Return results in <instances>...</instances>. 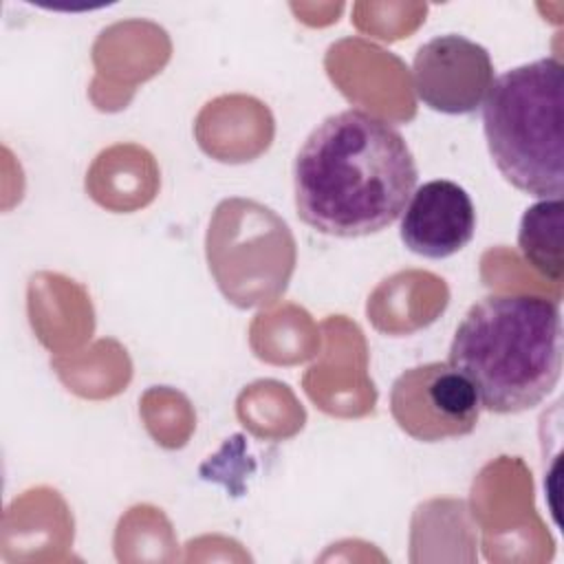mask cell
I'll return each instance as SVG.
<instances>
[{
    "label": "cell",
    "mask_w": 564,
    "mask_h": 564,
    "mask_svg": "<svg viewBox=\"0 0 564 564\" xmlns=\"http://www.w3.org/2000/svg\"><path fill=\"white\" fill-rule=\"evenodd\" d=\"M416 181L419 167L405 137L361 108L322 119L293 161L297 216L335 238L388 229L403 214Z\"/></svg>",
    "instance_id": "1"
},
{
    "label": "cell",
    "mask_w": 564,
    "mask_h": 564,
    "mask_svg": "<svg viewBox=\"0 0 564 564\" xmlns=\"http://www.w3.org/2000/svg\"><path fill=\"white\" fill-rule=\"evenodd\" d=\"M447 364L474 388L480 408L518 414L540 405L562 375L560 302L533 293H491L469 306Z\"/></svg>",
    "instance_id": "2"
},
{
    "label": "cell",
    "mask_w": 564,
    "mask_h": 564,
    "mask_svg": "<svg viewBox=\"0 0 564 564\" xmlns=\"http://www.w3.org/2000/svg\"><path fill=\"white\" fill-rule=\"evenodd\" d=\"M562 110L564 66L557 57H542L502 73L482 101V130L491 161L507 183L529 196H562Z\"/></svg>",
    "instance_id": "3"
},
{
    "label": "cell",
    "mask_w": 564,
    "mask_h": 564,
    "mask_svg": "<svg viewBox=\"0 0 564 564\" xmlns=\"http://www.w3.org/2000/svg\"><path fill=\"white\" fill-rule=\"evenodd\" d=\"M207 262L220 291L247 308V282H256L258 304L273 302L295 267V242L286 223L269 207L245 200H223L207 231Z\"/></svg>",
    "instance_id": "4"
},
{
    "label": "cell",
    "mask_w": 564,
    "mask_h": 564,
    "mask_svg": "<svg viewBox=\"0 0 564 564\" xmlns=\"http://www.w3.org/2000/svg\"><path fill=\"white\" fill-rule=\"evenodd\" d=\"M390 414L412 438L438 443L476 430L480 403L471 383L447 361L403 370L390 388Z\"/></svg>",
    "instance_id": "5"
},
{
    "label": "cell",
    "mask_w": 564,
    "mask_h": 564,
    "mask_svg": "<svg viewBox=\"0 0 564 564\" xmlns=\"http://www.w3.org/2000/svg\"><path fill=\"white\" fill-rule=\"evenodd\" d=\"M489 51L458 33L421 44L412 59V84L419 101L443 115H471L494 84Z\"/></svg>",
    "instance_id": "6"
},
{
    "label": "cell",
    "mask_w": 564,
    "mask_h": 564,
    "mask_svg": "<svg viewBox=\"0 0 564 564\" xmlns=\"http://www.w3.org/2000/svg\"><path fill=\"white\" fill-rule=\"evenodd\" d=\"M476 234V207L454 181L434 178L410 196L399 236L403 245L423 258L443 260L458 253Z\"/></svg>",
    "instance_id": "7"
},
{
    "label": "cell",
    "mask_w": 564,
    "mask_h": 564,
    "mask_svg": "<svg viewBox=\"0 0 564 564\" xmlns=\"http://www.w3.org/2000/svg\"><path fill=\"white\" fill-rule=\"evenodd\" d=\"M562 196L542 198L520 218L518 249L522 258L551 282L562 280Z\"/></svg>",
    "instance_id": "8"
}]
</instances>
